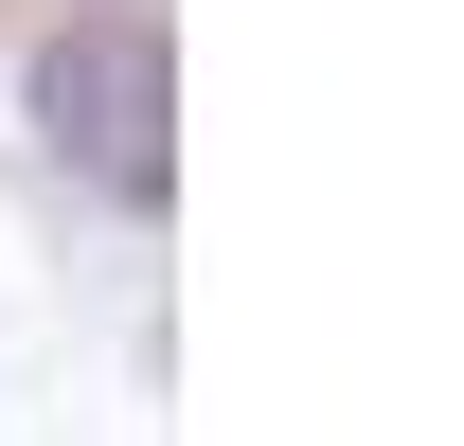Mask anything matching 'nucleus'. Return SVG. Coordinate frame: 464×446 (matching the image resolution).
I'll use <instances>...</instances> for the list:
<instances>
[{
  "label": "nucleus",
  "mask_w": 464,
  "mask_h": 446,
  "mask_svg": "<svg viewBox=\"0 0 464 446\" xmlns=\"http://www.w3.org/2000/svg\"><path fill=\"white\" fill-rule=\"evenodd\" d=\"M36 125H54L108 197H161V179H179V143H161V125H179L161 36H125V18H108V36H54V54H36Z\"/></svg>",
  "instance_id": "obj_1"
}]
</instances>
